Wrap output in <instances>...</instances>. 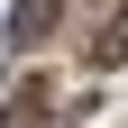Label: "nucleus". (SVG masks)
I'll use <instances>...</instances> for the list:
<instances>
[{
	"label": "nucleus",
	"instance_id": "obj_1",
	"mask_svg": "<svg viewBox=\"0 0 128 128\" xmlns=\"http://www.w3.org/2000/svg\"><path fill=\"white\" fill-rule=\"evenodd\" d=\"M82 55L101 64V73H110V64H128V0H110V9H101V28H92Z\"/></svg>",
	"mask_w": 128,
	"mask_h": 128
},
{
	"label": "nucleus",
	"instance_id": "obj_2",
	"mask_svg": "<svg viewBox=\"0 0 128 128\" xmlns=\"http://www.w3.org/2000/svg\"><path fill=\"white\" fill-rule=\"evenodd\" d=\"M55 18H64V0H18V9H9V46H46Z\"/></svg>",
	"mask_w": 128,
	"mask_h": 128
},
{
	"label": "nucleus",
	"instance_id": "obj_3",
	"mask_svg": "<svg viewBox=\"0 0 128 128\" xmlns=\"http://www.w3.org/2000/svg\"><path fill=\"white\" fill-rule=\"evenodd\" d=\"M46 119H55V92H46V82H18V92H9V119H0V128H46Z\"/></svg>",
	"mask_w": 128,
	"mask_h": 128
}]
</instances>
